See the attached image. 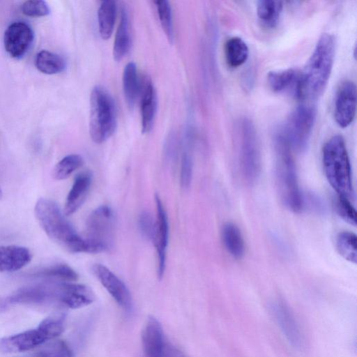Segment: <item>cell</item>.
<instances>
[{
  "label": "cell",
  "instance_id": "obj_18",
  "mask_svg": "<svg viewBox=\"0 0 357 357\" xmlns=\"http://www.w3.org/2000/svg\"><path fill=\"white\" fill-rule=\"evenodd\" d=\"M92 182V174L89 171L83 172L75 177L67 195L63 213L70 215L75 213L85 201Z\"/></svg>",
  "mask_w": 357,
  "mask_h": 357
},
{
  "label": "cell",
  "instance_id": "obj_5",
  "mask_svg": "<svg viewBox=\"0 0 357 357\" xmlns=\"http://www.w3.org/2000/svg\"><path fill=\"white\" fill-rule=\"evenodd\" d=\"M116 128V112L112 96L102 87L95 86L90 96L89 134L96 144L109 139Z\"/></svg>",
  "mask_w": 357,
  "mask_h": 357
},
{
  "label": "cell",
  "instance_id": "obj_2",
  "mask_svg": "<svg viewBox=\"0 0 357 357\" xmlns=\"http://www.w3.org/2000/svg\"><path fill=\"white\" fill-rule=\"evenodd\" d=\"M34 213L39 225L53 241L70 252L89 253L86 241L76 232L54 201L43 197L38 199Z\"/></svg>",
  "mask_w": 357,
  "mask_h": 357
},
{
  "label": "cell",
  "instance_id": "obj_17",
  "mask_svg": "<svg viewBox=\"0 0 357 357\" xmlns=\"http://www.w3.org/2000/svg\"><path fill=\"white\" fill-rule=\"evenodd\" d=\"M31 259V252L26 247L16 245H0V273L20 270Z\"/></svg>",
  "mask_w": 357,
  "mask_h": 357
},
{
  "label": "cell",
  "instance_id": "obj_4",
  "mask_svg": "<svg viewBox=\"0 0 357 357\" xmlns=\"http://www.w3.org/2000/svg\"><path fill=\"white\" fill-rule=\"evenodd\" d=\"M275 176L280 199L290 211L303 209V194L298 185L291 149L278 131L275 137Z\"/></svg>",
  "mask_w": 357,
  "mask_h": 357
},
{
  "label": "cell",
  "instance_id": "obj_22",
  "mask_svg": "<svg viewBox=\"0 0 357 357\" xmlns=\"http://www.w3.org/2000/svg\"><path fill=\"white\" fill-rule=\"evenodd\" d=\"M224 52L227 64L234 68L245 63L249 56L248 46L237 36L231 37L225 42Z\"/></svg>",
  "mask_w": 357,
  "mask_h": 357
},
{
  "label": "cell",
  "instance_id": "obj_7",
  "mask_svg": "<svg viewBox=\"0 0 357 357\" xmlns=\"http://www.w3.org/2000/svg\"><path fill=\"white\" fill-rule=\"evenodd\" d=\"M115 216L107 206H100L89 215L86 223L89 253H100L111 249L114 244Z\"/></svg>",
  "mask_w": 357,
  "mask_h": 357
},
{
  "label": "cell",
  "instance_id": "obj_12",
  "mask_svg": "<svg viewBox=\"0 0 357 357\" xmlns=\"http://www.w3.org/2000/svg\"><path fill=\"white\" fill-rule=\"evenodd\" d=\"M271 311L287 341L296 349L303 346V337L295 317L284 301L278 299L271 305Z\"/></svg>",
  "mask_w": 357,
  "mask_h": 357
},
{
  "label": "cell",
  "instance_id": "obj_14",
  "mask_svg": "<svg viewBox=\"0 0 357 357\" xmlns=\"http://www.w3.org/2000/svg\"><path fill=\"white\" fill-rule=\"evenodd\" d=\"M156 204L155 231L153 241L158 255V276L161 279L166 264V253L169 241V224L166 211L160 197L155 196Z\"/></svg>",
  "mask_w": 357,
  "mask_h": 357
},
{
  "label": "cell",
  "instance_id": "obj_21",
  "mask_svg": "<svg viewBox=\"0 0 357 357\" xmlns=\"http://www.w3.org/2000/svg\"><path fill=\"white\" fill-rule=\"evenodd\" d=\"M221 238L227 252L235 259H241L245 252V242L238 227L234 222H226L222 227Z\"/></svg>",
  "mask_w": 357,
  "mask_h": 357
},
{
  "label": "cell",
  "instance_id": "obj_35",
  "mask_svg": "<svg viewBox=\"0 0 357 357\" xmlns=\"http://www.w3.org/2000/svg\"><path fill=\"white\" fill-rule=\"evenodd\" d=\"M192 176V160L190 154L184 152L181 164L180 182L183 188H188L191 183Z\"/></svg>",
  "mask_w": 357,
  "mask_h": 357
},
{
  "label": "cell",
  "instance_id": "obj_36",
  "mask_svg": "<svg viewBox=\"0 0 357 357\" xmlns=\"http://www.w3.org/2000/svg\"><path fill=\"white\" fill-rule=\"evenodd\" d=\"M160 357H187L182 351L166 341Z\"/></svg>",
  "mask_w": 357,
  "mask_h": 357
},
{
  "label": "cell",
  "instance_id": "obj_10",
  "mask_svg": "<svg viewBox=\"0 0 357 357\" xmlns=\"http://www.w3.org/2000/svg\"><path fill=\"white\" fill-rule=\"evenodd\" d=\"M33 38V31L28 24L20 21L15 22L5 31V50L12 58L20 59L30 48Z\"/></svg>",
  "mask_w": 357,
  "mask_h": 357
},
{
  "label": "cell",
  "instance_id": "obj_1",
  "mask_svg": "<svg viewBox=\"0 0 357 357\" xmlns=\"http://www.w3.org/2000/svg\"><path fill=\"white\" fill-rule=\"evenodd\" d=\"M335 54V38L331 34L323 33L303 70L300 71L298 99L313 102L321 96L329 80Z\"/></svg>",
  "mask_w": 357,
  "mask_h": 357
},
{
  "label": "cell",
  "instance_id": "obj_23",
  "mask_svg": "<svg viewBox=\"0 0 357 357\" xmlns=\"http://www.w3.org/2000/svg\"><path fill=\"white\" fill-rule=\"evenodd\" d=\"M130 47L129 21L128 12L121 9L119 24L116 30L113 47V56L116 61L121 60L128 52Z\"/></svg>",
  "mask_w": 357,
  "mask_h": 357
},
{
  "label": "cell",
  "instance_id": "obj_29",
  "mask_svg": "<svg viewBox=\"0 0 357 357\" xmlns=\"http://www.w3.org/2000/svg\"><path fill=\"white\" fill-rule=\"evenodd\" d=\"M84 164L82 157L78 154H70L63 158L54 167L52 176L61 181L68 178Z\"/></svg>",
  "mask_w": 357,
  "mask_h": 357
},
{
  "label": "cell",
  "instance_id": "obj_32",
  "mask_svg": "<svg viewBox=\"0 0 357 357\" xmlns=\"http://www.w3.org/2000/svg\"><path fill=\"white\" fill-rule=\"evenodd\" d=\"M22 13L29 17L47 16L50 13L47 3L42 0L24 1L21 6Z\"/></svg>",
  "mask_w": 357,
  "mask_h": 357
},
{
  "label": "cell",
  "instance_id": "obj_9",
  "mask_svg": "<svg viewBox=\"0 0 357 357\" xmlns=\"http://www.w3.org/2000/svg\"><path fill=\"white\" fill-rule=\"evenodd\" d=\"M240 158L245 179L255 182L261 170V153L255 128L248 119L241 122Z\"/></svg>",
  "mask_w": 357,
  "mask_h": 357
},
{
  "label": "cell",
  "instance_id": "obj_25",
  "mask_svg": "<svg viewBox=\"0 0 357 357\" xmlns=\"http://www.w3.org/2000/svg\"><path fill=\"white\" fill-rule=\"evenodd\" d=\"M123 91L126 102L130 109L135 106L140 91V84L135 63L130 62L125 66L123 73Z\"/></svg>",
  "mask_w": 357,
  "mask_h": 357
},
{
  "label": "cell",
  "instance_id": "obj_19",
  "mask_svg": "<svg viewBox=\"0 0 357 357\" xmlns=\"http://www.w3.org/2000/svg\"><path fill=\"white\" fill-rule=\"evenodd\" d=\"M157 109V99L154 86L150 79L144 81L141 95L140 112L142 132L149 133L153 126Z\"/></svg>",
  "mask_w": 357,
  "mask_h": 357
},
{
  "label": "cell",
  "instance_id": "obj_16",
  "mask_svg": "<svg viewBox=\"0 0 357 357\" xmlns=\"http://www.w3.org/2000/svg\"><path fill=\"white\" fill-rule=\"evenodd\" d=\"M300 71L295 68L273 70L267 75V82L273 91L290 93L297 98Z\"/></svg>",
  "mask_w": 357,
  "mask_h": 357
},
{
  "label": "cell",
  "instance_id": "obj_39",
  "mask_svg": "<svg viewBox=\"0 0 357 357\" xmlns=\"http://www.w3.org/2000/svg\"><path fill=\"white\" fill-rule=\"evenodd\" d=\"M2 196H3V192L0 188V199L2 198Z\"/></svg>",
  "mask_w": 357,
  "mask_h": 357
},
{
  "label": "cell",
  "instance_id": "obj_20",
  "mask_svg": "<svg viewBox=\"0 0 357 357\" xmlns=\"http://www.w3.org/2000/svg\"><path fill=\"white\" fill-rule=\"evenodd\" d=\"M30 278L43 279L47 281H76L78 275L70 266L64 264H56L42 267L26 274Z\"/></svg>",
  "mask_w": 357,
  "mask_h": 357
},
{
  "label": "cell",
  "instance_id": "obj_3",
  "mask_svg": "<svg viewBox=\"0 0 357 357\" xmlns=\"http://www.w3.org/2000/svg\"><path fill=\"white\" fill-rule=\"evenodd\" d=\"M322 162L326 177L337 196L351 201L354 197L351 167L344 138L331 137L322 149Z\"/></svg>",
  "mask_w": 357,
  "mask_h": 357
},
{
  "label": "cell",
  "instance_id": "obj_33",
  "mask_svg": "<svg viewBox=\"0 0 357 357\" xmlns=\"http://www.w3.org/2000/svg\"><path fill=\"white\" fill-rule=\"evenodd\" d=\"M335 206L337 213L345 222L356 225V213L350 199L337 196Z\"/></svg>",
  "mask_w": 357,
  "mask_h": 357
},
{
  "label": "cell",
  "instance_id": "obj_24",
  "mask_svg": "<svg viewBox=\"0 0 357 357\" xmlns=\"http://www.w3.org/2000/svg\"><path fill=\"white\" fill-rule=\"evenodd\" d=\"M280 1L260 0L257 4V15L263 26L272 29L277 26L282 12Z\"/></svg>",
  "mask_w": 357,
  "mask_h": 357
},
{
  "label": "cell",
  "instance_id": "obj_11",
  "mask_svg": "<svg viewBox=\"0 0 357 357\" xmlns=\"http://www.w3.org/2000/svg\"><path fill=\"white\" fill-rule=\"evenodd\" d=\"M356 111V86L350 80L343 82L336 92L334 117L342 128L348 127L354 120Z\"/></svg>",
  "mask_w": 357,
  "mask_h": 357
},
{
  "label": "cell",
  "instance_id": "obj_26",
  "mask_svg": "<svg viewBox=\"0 0 357 357\" xmlns=\"http://www.w3.org/2000/svg\"><path fill=\"white\" fill-rule=\"evenodd\" d=\"M116 15L115 1L106 0L101 2L98 11V30L101 38L107 40L113 30Z\"/></svg>",
  "mask_w": 357,
  "mask_h": 357
},
{
  "label": "cell",
  "instance_id": "obj_8",
  "mask_svg": "<svg viewBox=\"0 0 357 357\" xmlns=\"http://www.w3.org/2000/svg\"><path fill=\"white\" fill-rule=\"evenodd\" d=\"M317 116L313 102H303L290 114L284 126L278 131L291 149L303 151L309 143Z\"/></svg>",
  "mask_w": 357,
  "mask_h": 357
},
{
  "label": "cell",
  "instance_id": "obj_13",
  "mask_svg": "<svg viewBox=\"0 0 357 357\" xmlns=\"http://www.w3.org/2000/svg\"><path fill=\"white\" fill-rule=\"evenodd\" d=\"M93 271L117 304L125 310H131L132 296L123 282L104 265H94Z\"/></svg>",
  "mask_w": 357,
  "mask_h": 357
},
{
  "label": "cell",
  "instance_id": "obj_38",
  "mask_svg": "<svg viewBox=\"0 0 357 357\" xmlns=\"http://www.w3.org/2000/svg\"><path fill=\"white\" fill-rule=\"evenodd\" d=\"M8 304L7 300L0 298V311L5 310Z\"/></svg>",
  "mask_w": 357,
  "mask_h": 357
},
{
  "label": "cell",
  "instance_id": "obj_27",
  "mask_svg": "<svg viewBox=\"0 0 357 357\" xmlns=\"http://www.w3.org/2000/svg\"><path fill=\"white\" fill-rule=\"evenodd\" d=\"M35 66L42 73L54 75L63 72L66 64L60 55L47 50H41L36 56Z\"/></svg>",
  "mask_w": 357,
  "mask_h": 357
},
{
  "label": "cell",
  "instance_id": "obj_6",
  "mask_svg": "<svg viewBox=\"0 0 357 357\" xmlns=\"http://www.w3.org/2000/svg\"><path fill=\"white\" fill-rule=\"evenodd\" d=\"M64 330L63 317L44 319L36 328L0 339V353L29 351L60 335Z\"/></svg>",
  "mask_w": 357,
  "mask_h": 357
},
{
  "label": "cell",
  "instance_id": "obj_15",
  "mask_svg": "<svg viewBox=\"0 0 357 357\" xmlns=\"http://www.w3.org/2000/svg\"><path fill=\"white\" fill-rule=\"evenodd\" d=\"M144 357H160L166 340L160 323L154 317H149L142 333Z\"/></svg>",
  "mask_w": 357,
  "mask_h": 357
},
{
  "label": "cell",
  "instance_id": "obj_28",
  "mask_svg": "<svg viewBox=\"0 0 357 357\" xmlns=\"http://www.w3.org/2000/svg\"><path fill=\"white\" fill-rule=\"evenodd\" d=\"M336 249L338 253L347 261L356 264L357 240L355 234L350 231H342L336 238Z\"/></svg>",
  "mask_w": 357,
  "mask_h": 357
},
{
  "label": "cell",
  "instance_id": "obj_30",
  "mask_svg": "<svg viewBox=\"0 0 357 357\" xmlns=\"http://www.w3.org/2000/svg\"><path fill=\"white\" fill-rule=\"evenodd\" d=\"M161 26L170 43L174 40V29L172 22V8L166 0L155 2Z\"/></svg>",
  "mask_w": 357,
  "mask_h": 357
},
{
  "label": "cell",
  "instance_id": "obj_37",
  "mask_svg": "<svg viewBox=\"0 0 357 357\" xmlns=\"http://www.w3.org/2000/svg\"><path fill=\"white\" fill-rule=\"evenodd\" d=\"M19 357H45L43 354L39 350L36 352L26 354L24 356H19Z\"/></svg>",
  "mask_w": 357,
  "mask_h": 357
},
{
  "label": "cell",
  "instance_id": "obj_31",
  "mask_svg": "<svg viewBox=\"0 0 357 357\" xmlns=\"http://www.w3.org/2000/svg\"><path fill=\"white\" fill-rule=\"evenodd\" d=\"M45 357H75L73 351L63 340H50L40 350Z\"/></svg>",
  "mask_w": 357,
  "mask_h": 357
},
{
  "label": "cell",
  "instance_id": "obj_34",
  "mask_svg": "<svg viewBox=\"0 0 357 357\" xmlns=\"http://www.w3.org/2000/svg\"><path fill=\"white\" fill-rule=\"evenodd\" d=\"M138 225L142 236L153 242L155 231V220L152 215L147 211L142 212L139 216Z\"/></svg>",
  "mask_w": 357,
  "mask_h": 357
}]
</instances>
